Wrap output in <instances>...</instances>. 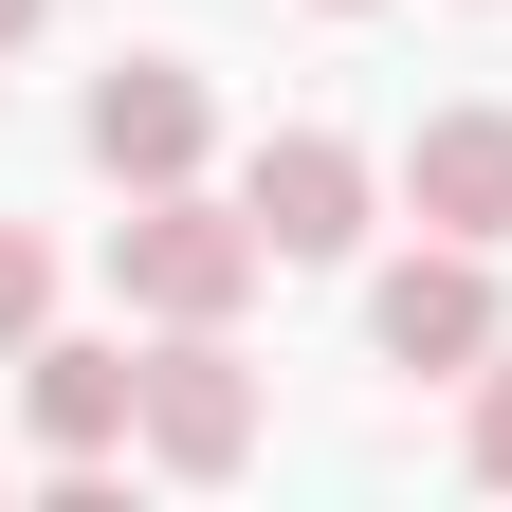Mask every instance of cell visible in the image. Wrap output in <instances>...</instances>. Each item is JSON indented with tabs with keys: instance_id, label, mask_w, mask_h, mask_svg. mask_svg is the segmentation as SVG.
Returning <instances> with one entry per match:
<instances>
[{
	"instance_id": "1",
	"label": "cell",
	"mask_w": 512,
	"mask_h": 512,
	"mask_svg": "<svg viewBox=\"0 0 512 512\" xmlns=\"http://www.w3.org/2000/svg\"><path fill=\"white\" fill-rule=\"evenodd\" d=\"M275 275V238L256 202H202V183H147V202L110 220V293L147 311V330H238V293Z\"/></svg>"
},
{
	"instance_id": "2",
	"label": "cell",
	"mask_w": 512,
	"mask_h": 512,
	"mask_svg": "<svg viewBox=\"0 0 512 512\" xmlns=\"http://www.w3.org/2000/svg\"><path fill=\"white\" fill-rule=\"evenodd\" d=\"M366 348L384 366H421V384H476L512 330H494V256L476 238H421V256H384V293H366Z\"/></svg>"
},
{
	"instance_id": "3",
	"label": "cell",
	"mask_w": 512,
	"mask_h": 512,
	"mask_svg": "<svg viewBox=\"0 0 512 512\" xmlns=\"http://www.w3.org/2000/svg\"><path fill=\"white\" fill-rule=\"evenodd\" d=\"M256 421H275V403H256L238 330H165V348H147V421H128V439H147L165 476H238V458H256Z\"/></svg>"
},
{
	"instance_id": "4",
	"label": "cell",
	"mask_w": 512,
	"mask_h": 512,
	"mask_svg": "<svg viewBox=\"0 0 512 512\" xmlns=\"http://www.w3.org/2000/svg\"><path fill=\"white\" fill-rule=\"evenodd\" d=\"M202 147H220V92L183 74V55H110L92 74V165L147 202V183H202Z\"/></svg>"
},
{
	"instance_id": "5",
	"label": "cell",
	"mask_w": 512,
	"mask_h": 512,
	"mask_svg": "<svg viewBox=\"0 0 512 512\" xmlns=\"http://www.w3.org/2000/svg\"><path fill=\"white\" fill-rule=\"evenodd\" d=\"M238 202H256V238H275V256H348L366 202H384V165L348 147V128H275V147L238 165Z\"/></svg>"
},
{
	"instance_id": "6",
	"label": "cell",
	"mask_w": 512,
	"mask_h": 512,
	"mask_svg": "<svg viewBox=\"0 0 512 512\" xmlns=\"http://www.w3.org/2000/svg\"><path fill=\"white\" fill-rule=\"evenodd\" d=\"M19 421H37V458H110V439L147 421V348H110V330H37V348H19Z\"/></svg>"
},
{
	"instance_id": "7",
	"label": "cell",
	"mask_w": 512,
	"mask_h": 512,
	"mask_svg": "<svg viewBox=\"0 0 512 512\" xmlns=\"http://www.w3.org/2000/svg\"><path fill=\"white\" fill-rule=\"evenodd\" d=\"M403 220L421 238H512V110H421L403 128Z\"/></svg>"
},
{
	"instance_id": "8",
	"label": "cell",
	"mask_w": 512,
	"mask_h": 512,
	"mask_svg": "<svg viewBox=\"0 0 512 512\" xmlns=\"http://www.w3.org/2000/svg\"><path fill=\"white\" fill-rule=\"evenodd\" d=\"M55 330V238H19V220H0V366H19Z\"/></svg>"
},
{
	"instance_id": "9",
	"label": "cell",
	"mask_w": 512,
	"mask_h": 512,
	"mask_svg": "<svg viewBox=\"0 0 512 512\" xmlns=\"http://www.w3.org/2000/svg\"><path fill=\"white\" fill-rule=\"evenodd\" d=\"M458 458H476V476H494V494H512V348H494V366H476V439H458Z\"/></svg>"
},
{
	"instance_id": "10",
	"label": "cell",
	"mask_w": 512,
	"mask_h": 512,
	"mask_svg": "<svg viewBox=\"0 0 512 512\" xmlns=\"http://www.w3.org/2000/svg\"><path fill=\"white\" fill-rule=\"evenodd\" d=\"M19 37H37V0H0V55H19Z\"/></svg>"
},
{
	"instance_id": "11",
	"label": "cell",
	"mask_w": 512,
	"mask_h": 512,
	"mask_svg": "<svg viewBox=\"0 0 512 512\" xmlns=\"http://www.w3.org/2000/svg\"><path fill=\"white\" fill-rule=\"evenodd\" d=\"M330 19H366V0H330Z\"/></svg>"
}]
</instances>
